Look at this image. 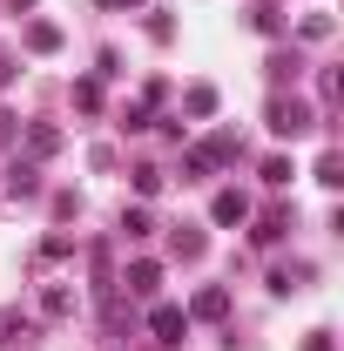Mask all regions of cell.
I'll return each mask as SVG.
<instances>
[{
    "label": "cell",
    "instance_id": "cell-16",
    "mask_svg": "<svg viewBox=\"0 0 344 351\" xmlns=\"http://www.w3.org/2000/svg\"><path fill=\"white\" fill-rule=\"evenodd\" d=\"M304 351H331V331H310V345Z\"/></svg>",
    "mask_w": 344,
    "mask_h": 351
},
{
    "label": "cell",
    "instance_id": "cell-12",
    "mask_svg": "<svg viewBox=\"0 0 344 351\" xmlns=\"http://www.w3.org/2000/svg\"><path fill=\"white\" fill-rule=\"evenodd\" d=\"M189 115H216V88H189Z\"/></svg>",
    "mask_w": 344,
    "mask_h": 351
},
{
    "label": "cell",
    "instance_id": "cell-7",
    "mask_svg": "<svg viewBox=\"0 0 344 351\" xmlns=\"http://www.w3.org/2000/svg\"><path fill=\"white\" fill-rule=\"evenodd\" d=\"M196 317H230V291H223V284L196 291Z\"/></svg>",
    "mask_w": 344,
    "mask_h": 351
},
{
    "label": "cell",
    "instance_id": "cell-15",
    "mask_svg": "<svg viewBox=\"0 0 344 351\" xmlns=\"http://www.w3.org/2000/svg\"><path fill=\"white\" fill-rule=\"evenodd\" d=\"M14 142H21V122H14V115L0 108V149H14Z\"/></svg>",
    "mask_w": 344,
    "mask_h": 351
},
{
    "label": "cell",
    "instance_id": "cell-13",
    "mask_svg": "<svg viewBox=\"0 0 344 351\" xmlns=\"http://www.w3.org/2000/svg\"><path fill=\"white\" fill-rule=\"evenodd\" d=\"M250 237H257V243H277V237H284V217H263L257 230H250Z\"/></svg>",
    "mask_w": 344,
    "mask_h": 351
},
{
    "label": "cell",
    "instance_id": "cell-10",
    "mask_svg": "<svg viewBox=\"0 0 344 351\" xmlns=\"http://www.w3.org/2000/svg\"><path fill=\"white\" fill-rule=\"evenodd\" d=\"M122 230H129V237H156V217H149V210H122Z\"/></svg>",
    "mask_w": 344,
    "mask_h": 351
},
{
    "label": "cell",
    "instance_id": "cell-6",
    "mask_svg": "<svg viewBox=\"0 0 344 351\" xmlns=\"http://www.w3.org/2000/svg\"><path fill=\"white\" fill-rule=\"evenodd\" d=\"M7 189H14V196H41V169H34V162H14V169H7Z\"/></svg>",
    "mask_w": 344,
    "mask_h": 351
},
{
    "label": "cell",
    "instance_id": "cell-4",
    "mask_svg": "<svg viewBox=\"0 0 344 351\" xmlns=\"http://www.w3.org/2000/svg\"><path fill=\"white\" fill-rule=\"evenodd\" d=\"M122 284H129V298H156V291H162V270H156V263H129Z\"/></svg>",
    "mask_w": 344,
    "mask_h": 351
},
{
    "label": "cell",
    "instance_id": "cell-11",
    "mask_svg": "<svg viewBox=\"0 0 344 351\" xmlns=\"http://www.w3.org/2000/svg\"><path fill=\"white\" fill-rule=\"evenodd\" d=\"M156 189H162V169H156V162H142V169H135V196H156Z\"/></svg>",
    "mask_w": 344,
    "mask_h": 351
},
{
    "label": "cell",
    "instance_id": "cell-17",
    "mask_svg": "<svg viewBox=\"0 0 344 351\" xmlns=\"http://www.w3.org/2000/svg\"><path fill=\"white\" fill-rule=\"evenodd\" d=\"M7 7H14V14H27V7H34V0H7Z\"/></svg>",
    "mask_w": 344,
    "mask_h": 351
},
{
    "label": "cell",
    "instance_id": "cell-14",
    "mask_svg": "<svg viewBox=\"0 0 344 351\" xmlns=\"http://www.w3.org/2000/svg\"><path fill=\"white\" fill-rule=\"evenodd\" d=\"M317 182H331V189L344 182V162H338V156H324V162H317Z\"/></svg>",
    "mask_w": 344,
    "mask_h": 351
},
{
    "label": "cell",
    "instance_id": "cell-9",
    "mask_svg": "<svg viewBox=\"0 0 344 351\" xmlns=\"http://www.w3.org/2000/svg\"><path fill=\"white\" fill-rule=\"evenodd\" d=\"M27 149H34V156H54V149H61V129L34 122V129H27Z\"/></svg>",
    "mask_w": 344,
    "mask_h": 351
},
{
    "label": "cell",
    "instance_id": "cell-3",
    "mask_svg": "<svg viewBox=\"0 0 344 351\" xmlns=\"http://www.w3.org/2000/svg\"><path fill=\"white\" fill-rule=\"evenodd\" d=\"M149 331H156V338H182V331H189V311L156 304V311H149Z\"/></svg>",
    "mask_w": 344,
    "mask_h": 351
},
{
    "label": "cell",
    "instance_id": "cell-18",
    "mask_svg": "<svg viewBox=\"0 0 344 351\" xmlns=\"http://www.w3.org/2000/svg\"><path fill=\"white\" fill-rule=\"evenodd\" d=\"M108 7H142V0H108Z\"/></svg>",
    "mask_w": 344,
    "mask_h": 351
},
{
    "label": "cell",
    "instance_id": "cell-8",
    "mask_svg": "<svg viewBox=\"0 0 344 351\" xmlns=\"http://www.w3.org/2000/svg\"><path fill=\"white\" fill-rule=\"evenodd\" d=\"M27 47H34V54H54V47H61V27L34 21V27H27Z\"/></svg>",
    "mask_w": 344,
    "mask_h": 351
},
{
    "label": "cell",
    "instance_id": "cell-5",
    "mask_svg": "<svg viewBox=\"0 0 344 351\" xmlns=\"http://www.w3.org/2000/svg\"><path fill=\"white\" fill-rule=\"evenodd\" d=\"M210 217H216V223H243V217H250V196H236V189H223V196L210 203Z\"/></svg>",
    "mask_w": 344,
    "mask_h": 351
},
{
    "label": "cell",
    "instance_id": "cell-1",
    "mask_svg": "<svg viewBox=\"0 0 344 351\" xmlns=\"http://www.w3.org/2000/svg\"><path fill=\"white\" fill-rule=\"evenodd\" d=\"M236 156V135H216V142H196L189 156H182V176H216L223 162Z\"/></svg>",
    "mask_w": 344,
    "mask_h": 351
},
{
    "label": "cell",
    "instance_id": "cell-2",
    "mask_svg": "<svg viewBox=\"0 0 344 351\" xmlns=\"http://www.w3.org/2000/svg\"><path fill=\"white\" fill-rule=\"evenodd\" d=\"M270 129L277 135H304L310 129V108H304V101H270Z\"/></svg>",
    "mask_w": 344,
    "mask_h": 351
}]
</instances>
